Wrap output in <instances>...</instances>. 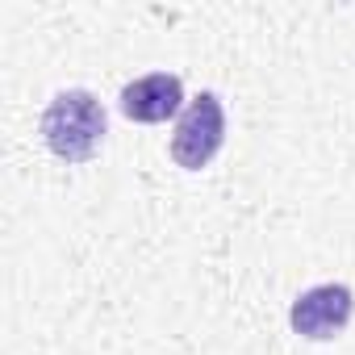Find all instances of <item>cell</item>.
<instances>
[{"label": "cell", "mask_w": 355, "mask_h": 355, "mask_svg": "<svg viewBox=\"0 0 355 355\" xmlns=\"http://www.w3.org/2000/svg\"><path fill=\"white\" fill-rule=\"evenodd\" d=\"M226 142V109H222V96L218 92H201L184 105L180 121H175V134H171V159L175 167L184 171H201L218 159Z\"/></svg>", "instance_id": "obj_2"}, {"label": "cell", "mask_w": 355, "mask_h": 355, "mask_svg": "<svg viewBox=\"0 0 355 355\" xmlns=\"http://www.w3.org/2000/svg\"><path fill=\"white\" fill-rule=\"evenodd\" d=\"M180 109H184V84L171 71H146V76H138L121 88V113L130 121L155 125V121L175 117Z\"/></svg>", "instance_id": "obj_4"}, {"label": "cell", "mask_w": 355, "mask_h": 355, "mask_svg": "<svg viewBox=\"0 0 355 355\" xmlns=\"http://www.w3.org/2000/svg\"><path fill=\"white\" fill-rule=\"evenodd\" d=\"M351 313H355V293L347 284H313L293 301L288 326L309 343H330L351 326Z\"/></svg>", "instance_id": "obj_3"}, {"label": "cell", "mask_w": 355, "mask_h": 355, "mask_svg": "<svg viewBox=\"0 0 355 355\" xmlns=\"http://www.w3.org/2000/svg\"><path fill=\"white\" fill-rule=\"evenodd\" d=\"M38 130H42V142H46V150L55 159H63V163H88L105 146L109 117H105V105L88 88H67V92H59L46 105Z\"/></svg>", "instance_id": "obj_1"}]
</instances>
